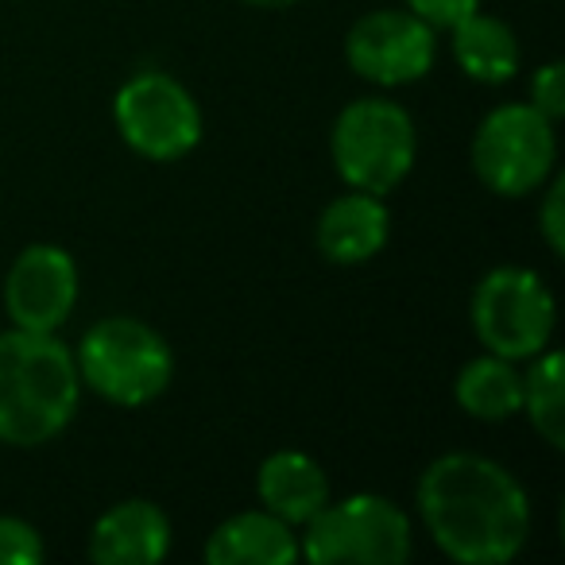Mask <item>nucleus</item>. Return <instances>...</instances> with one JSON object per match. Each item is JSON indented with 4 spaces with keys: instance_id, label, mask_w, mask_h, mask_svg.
<instances>
[{
    "instance_id": "obj_22",
    "label": "nucleus",
    "mask_w": 565,
    "mask_h": 565,
    "mask_svg": "<svg viewBox=\"0 0 565 565\" xmlns=\"http://www.w3.org/2000/svg\"><path fill=\"white\" fill-rule=\"evenodd\" d=\"M252 9H264V12H279V9H295L299 0H244Z\"/></svg>"
},
{
    "instance_id": "obj_18",
    "label": "nucleus",
    "mask_w": 565,
    "mask_h": 565,
    "mask_svg": "<svg viewBox=\"0 0 565 565\" xmlns=\"http://www.w3.org/2000/svg\"><path fill=\"white\" fill-rule=\"evenodd\" d=\"M47 557L40 526L20 515H0V565H40Z\"/></svg>"
},
{
    "instance_id": "obj_14",
    "label": "nucleus",
    "mask_w": 565,
    "mask_h": 565,
    "mask_svg": "<svg viewBox=\"0 0 565 565\" xmlns=\"http://www.w3.org/2000/svg\"><path fill=\"white\" fill-rule=\"evenodd\" d=\"M205 562L210 565H295L299 554V531L282 523L264 508L236 511L217 523L205 539Z\"/></svg>"
},
{
    "instance_id": "obj_8",
    "label": "nucleus",
    "mask_w": 565,
    "mask_h": 565,
    "mask_svg": "<svg viewBox=\"0 0 565 565\" xmlns=\"http://www.w3.org/2000/svg\"><path fill=\"white\" fill-rule=\"evenodd\" d=\"M113 125L125 148L148 163H179L202 143V105L167 71H140L113 97Z\"/></svg>"
},
{
    "instance_id": "obj_15",
    "label": "nucleus",
    "mask_w": 565,
    "mask_h": 565,
    "mask_svg": "<svg viewBox=\"0 0 565 565\" xmlns=\"http://www.w3.org/2000/svg\"><path fill=\"white\" fill-rule=\"evenodd\" d=\"M449 32V55H454L457 71L477 86H503L519 74L523 63V47H519L511 24H503L500 17L488 12H469L457 24L446 28Z\"/></svg>"
},
{
    "instance_id": "obj_20",
    "label": "nucleus",
    "mask_w": 565,
    "mask_h": 565,
    "mask_svg": "<svg viewBox=\"0 0 565 565\" xmlns=\"http://www.w3.org/2000/svg\"><path fill=\"white\" fill-rule=\"evenodd\" d=\"M531 105L542 117L554 120V125L565 117V66L557 63V58L542 63L539 71L531 74Z\"/></svg>"
},
{
    "instance_id": "obj_17",
    "label": "nucleus",
    "mask_w": 565,
    "mask_h": 565,
    "mask_svg": "<svg viewBox=\"0 0 565 565\" xmlns=\"http://www.w3.org/2000/svg\"><path fill=\"white\" fill-rule=\"evenodd\" d=\"M531 369L523 372V407L519 415L531 423V430L546 441L554 454L565 449V364L554 345L531 356Z\"/></svg>"
},
{
    "instance_id": "obj_19",
    "label": "nucleus",
    "mask_w": 565,
    "mask_h": 565,
    "mask_svg": "<svg viewBox=\"0 0 565 565\" xmlns=\"http://www.w3.org/2000/svg\"><path fill=\"white\" fill-rule=\"evenodd\" d=\"M539 236L554 259L565 256V174L554 171L542 182V202H539Z\"/></svg>"
},
{
    "instance_id": "obj_1",
    "label": "nucleus",
    "mask_w": 565,
    "mask_h": 565,
    "mask_svg": "<svg viewBox=\"0 0 565 565\" xmlns=\"http://www.w3.org/2000/svg\"><path fill=\"white\" fill-rule=\"evenodd\" d=\"M415 508L430 542L457 565H508L531 539V495L508 465L454 449L418 472Z\"/></svg>"
},
{
    "instance_id": "obj_4",
    "label": "nucleus",
    "mask_w": 565,
    "mask_h": 565,
    "mask_svg": "<svg viewBox=\"0 0 565 565\" xmlns=\"http://www.w3.org/2000/svg\"><path fill=\"white\" fill-rule=\"evenodd\" d=\"M330 159L345 186L387 198L407 182L418 159V128L407 105L369 94L349 102L330 128Z\"/></svg>"
},
{
    "instance_id": "obj_6",
    "label": "nucleus",
    "mask_w": 565,
    "mask_h": 565,
    "mask_svg": "<svg viewBox=\"0 0 565 565\" xmlns=\"http://www.w3.org/2000/svg\"><path fill=\"white\" fill-rule=\"evenodd\" d=\"M469 322L484 353L523 364L554 345L557 302L539 271L503 264L484 271L472 287Z\"/></svg>"
},
{
    "instance_id": "obj_16",
    "label": "nucleus",
    "mask_w": 565,
    "mask_h": 565,
    "mask_svg": "<svg viewBox=\"0 0 565 565\" xmlns=\"http://www.w3.org/2000/svg\"><path fill=\"white\" fill-rule=\"evenodd\" d=\"M454 399L477 423H511L523 407V372L515 361L480 353L461 364L454 380Z\"/></svg>"
},
{
    "instance_id": "obj_2",
    "label": "nucleus",
    "mask_w": 565,
    "mask_h": 565,
    "mask_svg": "<svg viewBox=\"0 0 565 565\" xmlns=\"http://www.w3.org/2000/svg\"><path fill=\"white\" fill-rule=\"evenodd\" d=\"M78 403V364L58 333H0V446H47L74 423Z\"/></svg>"
},
{
    "instance_id": "obj_21",
    "label": "nucleus",
    "mask_w": 565,
    "mask_h": 565,
    "mask_svg": "<svg viewBox=\"0 0 565 565\" xmlns=\"http://www.w3.org/2000/svg\"><path fill=\"white\" fill-rule=\"evenodd\" d=\"M403 9H411L415 17H423L430 28L446 32L449 24H457L461 17L480 9V0H403Z\"/></svg>"
},
{
    "instance_id": "obj_3",
    "label": "nucleus",
    "mask_w": 565,
    "mask_h": 565,
    "mask_svg": "<svg viewBox=\"0 0 565 565\" xmlns=\"http://www.w3.org/2000/svg\"><path fill=\"white\" fill-rule=\"evenodd\" d=\"M82 392L113 407L140 411L156 403L174 380V353L167 338L132 315H109L94 322L74 345Z\"/></svg>"
},
{
    "instance_id": "obj_13",
    "label": "nucleus",
    "mask_w": 565,
    "mask_h": 565,
    "mask_svg": "<svg viewBox=\"0 0 565 565\" xmlns=\"http://www.w3.org/2000/svg\"><path fill=\"white\" fill-rule=\"evenodd\" d=\"M333 488L326 469L302 449H275L256 469V500L264 511L291 523L295 531L310 523L330 503Z\"/></svg>"
},
{
    "instance_id": "obj_11",
    "label": "nucleus",
    "mask_w": 565,
    "mask_h": 565,
    "mask_svg": "<svg viewBox=\"0 0 565 565\" xmlns=\"http://www.w3.org/2000/svg\"><path fill=\"white\" fill-rule=\"evenodd\" d=\"M174 526L148 495H128L105 508L89 526L86 554L97 565H156L171 554Z\"/></svg>"
},
{
    "instance_id": "obj_10",
    "label": "nucleus",
    "mask_w": 565,
    "mask_h": 565,
    "mask_svg": "<svg viewBox=\"0 0 565 565\" xmlns=\"http://www.w3.org/2000/svg\"><path fill=\"white\" fill-rule=\"evenodd\" d=\"M82 295V275L63 244L35 241L20 248L4 275V315L17 330L58 333Z\"/></svg>"
},
{
    "instance_id": "obj_7",
    "label": "nucleus",
    "mask_w": 565,
    "mask_h": 565,
    "mask_svg": "<svg viewBox=\"0 0 565 565\" xmlns=\"http://www.w3.org/2000/svg\"><path fill=\"white\" fill-rule=\"evenodd\" d=\"M469 159L495 198H531L557 171V125L531 102H503L480 117Z\"/></svg>"
},
{
    "instance_id": "obj_9",
    "label": "nucleus",
    "mask_w": 565,
    "mask_h": 565,
    "mask_svg": "<svg viewBox=\"0 0 565 565\" xmlns=\"http://www.w3.org/2000/svg\"><path fill=\"white\" fill-rule=\"evenodd\" d=\"M345 63L376 89L415 86L438 63V28L411 9H372L349 28Z\"/></svg>"
},
{
    "instance_id": "obj_5",
    "label": "nucleus",
    "mask_w": 565,
    "mask_h": 565,
    "mask_svg": "<svg viewBox=\"0 0 565 565\" xmlns=\"http://www.w3.org/2000/svg\"><path fill=\"white\" fill-rule=\"evenodd\" d=\"M299 554L310 565H403L415 554V531L392 495H330V503L299 531Z\"/></svg>"
},
{
    "instance_id": "obj_12",
    "label": "nucleus",
    "mask_w": 565,
    "mask_h": 565,
    "mask_svg": "<svg viewBox=\"0 0 565 565\" xmlns=\"http://www.w3.org/2000/svg\"><path fill=\"white\" fill-rule=\"evenodd\" d=\"M387 236H392V210H387V202L380 194L353 186H345V194H338L326 205L315 228L318 252L338 267L372 264L387 248Z\"/></svg>"
}]
</instances>
